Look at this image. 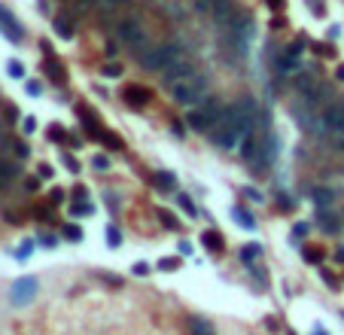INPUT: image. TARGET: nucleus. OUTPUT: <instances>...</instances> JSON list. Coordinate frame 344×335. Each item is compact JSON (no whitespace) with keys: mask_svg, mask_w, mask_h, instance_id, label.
Here are the masks:
<instances>
[{"mask_svg":"<svg viewBox=\"0 0 344 335\" xmlns=\"http://www.w3.org/2000/svg\"><path fill=\"white\" fill-rule=\"evenodd\" d=\"M223 113H226V107H223V101H220V98H204L198 107H192V110H189L186 122H189L195 131H213V128L220 125Z\"/></svg>","mask_w":344,"mask_h":335,"instance_id":"1","label":"nucleus"},{"mask_svg":"<svg viewBox=\"0 0 344 335\" xmlns=\"http://www.w3.org/2000/svg\"><path fill=\"white\" fill-rule=\"evenodd\" d=\"M314 137H341L344 134V101H332L320 110L314 128H311Z\"/></svg>","mask_w":344,"mask_h":335,"instance_id":"2","label":"nucleus"},{"mask_svg":"<svg viewBox=\"0 0 344 335\" xmlns=\"http://www.w3.org/2000/svg\"><path fill=\"white\" fill-rule=\"evenodd\" d=\"M180 58H186V55H183V46L174 43V40L171 43H162V46H149V49L140 52V64L146 70H165V67H171Z\"/></svg>","mask_w":344,"mask_h":335,"instance_id":"3","label":"nucleus"},{"mask_svg":"<svg viewBox=\"0 0 344 335\" xmlns=\"http://www.w3.org/2000/svg\"><path fill=\"white\" fill-rule=\"evenodd\" d=\"M171 92H174V101H177V104H183V107H198V104L207 98V76H204V73H195L192 79L180 82V85L171 88Z\"/></svg>","mask_w":344,"mask_h":335,"instance_id":"4","label":"nucleus"},{"mask_svg":"<svg viewBox=\"0 0 344 335\" xmlns=\"http://www.w3.org/2000/svg\"><path fill=\"white\" fill-rule=\"evenodd\" d=\"M116 37H119L125 46H131V49H149L146 31H143L134 18H122V21L116 24Z\"/></svg>","mask_w":344,"mask_h":335,"instance_id":"5","label":"nucleus"},{"mask_svg":"<svg viewBox=\"0 0 344 335\" xmlns=\"http://www.w3.org/2000/svg\"><path fill=\"white\" fill-rule=\"evenodd\" d=\"M198 70H195V61H189V58H180V61H174L171 67H165L162 70V85H168V88H177L180 82H186V79H192Z\"/></svg>","mask_w":344,"mask_h":335,"instance_id":"6","label":"nucleus"},{"mask_svg":"<svg viewBox=\"0 0 344 335\" xmlns=\"http://www.w3.org/2000/svg\"><path fill=\"white\" fill-rule=\"evenodd\" d=\"M9 293H12V296H9L12 305H27V302H34V296H37V281H34V278H18Z\"/></svg>","mask_w":344,"mask_h":335,"instance_id":"7","label":"nucleus"},{"mask_svg":"<svg viewBox=\"0 0 344 335\" xmlns=\"http://www.w3.org/2000/svg\"><path fill=\"white\" fill-rule=\"evenodd\" d=\"M232 34H235V40L247 43V40L253 37V21H250V15L235 12V15H232Z\"/></svg>","mask_w":344,"mask_h":335,"instance_id":"8","label":"nucleus"},{"mask_svg":"<svg viewBox=\"0 0 344 335\" xmlns=\"http://www.w3.org/2000/svg\"><path fill=\"white\" fill-rule=\"evenodd\" d=\"M0 27H3V34H6V40H12V43H18L21 40V27H18V21L0 6Z\"/></svg>","mask_w":344,"mask_h":335,"instance_id":"9","label":"nucleus"},{"mask_svg":"<svg viewBox=\"0 0 344 335\" xmlns=\"http://www.w3.org/2000/svg\"><path fill=\"white\" fill-rule=\"evenodd\" d=\"M311 198H314V204H317L320 210H326V207L335 204V189H329V186H314V189H311Z\"/></svg>","mask_w":344,"mask_h":335,"instance_id":"10","label":"nucleus"},{"mask_svg":"<svg viewBox=\"0 0 344 335\" xmlns=\"http://www.w3.org/2000/svg\"><path fill=\"white\" fill-rule=\"evenodd\" d=\"M122 98H125V104H131V107H137V110H140L143 104H149V92L140 88V85H128Z\"/></svg>","mask_w":344,"mask_h":335,"instance_id":"11","label":"nucleus"},{"mask_svg":"<svg viewBox=\"0 0 344 335\" xmlns=\"http://www.w3.org/2000/svg\"><path fill=\"white\" fill-rule=\"evenodd\" d=\"M317 223H320V229L326 232V235H335V232H341V220L326 207V210H320L317 214Z\"/></svg>","mask_w":344,"mask_h":335,"instance_id":"12","label":"nucleus"},{"mask_svg":"<svg viewBox=\"0 0 344 335\" xmlns=\"http://www.w3.org/2000/svg\"><path fill=\"white\" fill-rule=\"evenodd\" d=\"M299 64H302V61H299V55H296V52H290V49L277 58V70H280V73H296V70H299Z\"/></svg>","mask_w":344,"mask_h":335,"instance_id":"13","label":"nucleus"},{"mask_svg":"<svg viewBox=\"0 0 344 335\" xmlns=\"http://www.w3.org/2000/svg\"><path fill=\"white\" fill-rule=\"evenodd\" d=\"M15 180V165L9 159H0V189H6Z\"/></svg>","mask_w":344,"mask_h":335,"instance_id":"14","label":"nucleus"},{"mask_svg":"<svg viewBox=\"0 0 344 335\" xmlns=\"http://www.w3.org/2000/svg\"><path fill=\"white\" fill-rule=\"evenodd\" d=\"M256 149H259V146H256V134L250 131V134H247V137L241 140L238 153H241V159H253V156H256Z\"/></svg>","mask_w":344,"mask_h":335,"instance_id":"15","label":"nucleus"},{"mask_svg":"<svg viewBox=\"0 0 344 335\" xmlns=\"http://www.w3.org/2000/svg\"><path fill=\"white\" fill-rule=\"evenodd\" d=\"M189 332L192 335H216L213 332V326H210L204 317H192V320H189Z\"/></svg>","mask_w":344,"mask_h":335,"instance_id":"16","label":"nucleus"},{"mask_svg":"<svg viewBox=\"0 0 344 335\" xmlns=\"http://www.w3.org/2000/svg\"><path fill=\"white\" fill-rule=\"evenodd\" d=\"M52 27H55V34H58L61 40H70V37H73V24H70V21H64V18H55V21H52Z\"/></svg>","mask_w":344,"mask_h":335,"instance_id":"17","label":"nucleus"},{"mask_svg":"<svg viewBox=\"0 0 344 335\" xmlns=\"http://www.w3.org/2000/svg\"><path fill=\"white\" fill-rule=\"evenodd\" d=\"M232 214H235V220H238V223H241L244 229H256V220H253V217H250V214H247L244 207H235Z\"/></svg>","mask_w":344,"mask_h":335,"instance_id":"18","label":"nucleus"},{"mask_svg":"<svg viewBox=\"0 0 344 335\" xmlns=\"http://www.w3.org/2000/svg\"><path fill=\"white\" fill-rule=\"evenodd\" d=\"M101 73H104L107 79H119V76H122V64H119V61H116V64H113V61H107V64L101 67Z\"/></svg>","mask_w":344,"mask_h":335,"instance_id":"19","label":"nucleus"},{"mask_svg":"<svg viewBox=\"0 0 344 335\" xmlns=\"http://www.w3.org/2000/svg\"><path fill=\"white\" fill-rule=\"evenodd\" d=\"M155 183H159L162 189H174V186H177L174 174H168V171H159V174H155Z\"/></svg>","mask_w":344,"mask_h":335,"instance_id":"20","label":"nucleus"},{"mask_svg":"<svg viewBox=\"0 0 344 335\" xmlns=\"http://www.w3.org/2000/svg\"><path fill=\"white\" fill-rule=\"evenodd\" d=\"M204 244H207V250H223V238L216 232H204Z\"/></svg>","mask_w":344,"mask_h":335,"instance_id":"21","label":"nucleus"},{"mask_svg":"<svg viewBox=\"0 0 344 335\" xmlns=\"http://www.w3.org/2000/svg\"><path fill=\"white\" fill-rule=\"evenodd\" d=\"M259 253H262V247H259V244H247V247L241 250V259H244V262H253Z\"/></svg>","mask_w":344,"mask_h":335,"instance_id":"22","label":"nucleus"},{"mask_svg":"<svg viewBox=\"0 0 344 335\" xmlns=\"http://www.w3.org/2000/svg\"><path fill=\"white\" fill-rule=\"evenodd\" d=\"M180 207H183L189 217H198V207H195V201H192L189 195H180Z\"/></svg>","mask_w":344,"mask_h":335,"instance_id":"23","label":"nucleus"},{"mask_svg":"<svg viewBox=\"0 0 344 335\" xmlns=\"http://www.w3.org/2000/svg\"><path fill=\"white\" fill-rule=\"evenodd\" d=\"M6 73H9L12 79H21V76H24V67H21L18 61H9V64H6Z\"/></svg>","mask_w":344,"mask_h":335,"instance_id":"24","label":"nucleus"},{"mask_svg":"<svg viewBox=\"0 0 344 335\" xmlns=\"http://www.w3.org/2000/svg\"><path fill=\"white\" fill-rule=\"evenodd\" d=\"M46 70H49V76H52V79H58V82H64V73H61V67H58V61H46Z\"/></svg>","mask_w":344,"mask_h":335,"instance_id":"25","label":"nucleus"},{"mask_svg":"<svg viewBox=\"0 0 344 335\" xmlns=\"http://www.w3.org/2000/svg\"><path fill=\"white\" fill-rule=\"evenodd\" d=\"M91 210H95V207H91L88 201H79V204H73V214H76V217H88Z\"/></svg>","mask_w":344,"mask_h":335,"instance_id":"26","label":"nucleus"},{"mask_svg":"<svg viewBox=\"0 0 344 335\" xmlns=\"http://www.w3.org/2000/svg\"><path fill=\"white\" fill-rule=\"evenodd\" d=\"M64 235H67L70 241H82V229H79V226H67V229H64Z\"/></svg>","mask_w":344,"mask_h":335,"instance_id":"27","label":"nucleus"},{"mask_svg":"<svg viewBox=\"0 0 344 335\" xmlns=\"http://www.w3.org/2000/svg\"><path fill=\"white\" fill-rule=\"evenodd\" d=\"M159 268H162V271H174V268H180V259H162Z\"/></svg>","mask_w":344,"mask_h":335,"instance_id":"28","label":"nucleus"},{"mask_svg":"<svg viewBox=\"0 0 344 335\" xmlns=\"http://www.w3.org/2000/svg\"><path fill=\"white\" fill-rule=\"evenodd\" d=\"M91 165H95V168H101V171H107V168H110V159H107V156H95V159H91Z\"/></svg>","mask_w":344,"mask_h":335,"instance_id":"29","label":"nucleus"},{"mask_svg":"<svg viewBox=\"0 0 344 335\" xmlns=\"http://www.w3.org/2000/svg\"><path fill=\"white\" fill-rule=\"evenodd\" d=\"M107 241H110L113 247H119V241H122V235H119L116 229H107Z\"/></svg>","mask_w":344,"mask_h":335,"instance_id":"30","label":"nucleus"},{"mask_svg":"<svg viewBox=\"0 0 344 335\" xmlns=\"http://www.w3.org/2000/svg\"><path fill=\"white\" fill-rule=\"evenodd\" d=\"M30 250H34V244H30V241H24V244H21V250H18L15 256H18V259H27V256H30Z\"/></svg>","mask_w":344,"mask_h":335,"instance_id":"31","label":"nucleus"},{"mask_svg":"<svg viewBox=\"0 0 344 335\" xmlns=\"http://www.w3.org/2000/svg\"><path fill=\"white\" fill-rule=\"evenodd\" d=\"M27 95H30V98H40V95H43L40 82H27Z\"/></svg>","mask_w":344,"mask_h":335,"instance_id":"32","label":"nucleus"},{"mask_svg":"<svg viewBox=\"0 0 344 335\" xmlns=\"http://www.w3.org/2000/svg\"><path fill=\"white\" fill-rule=\"evenodd\" d=\"M21 128H24V134H34V131H37V122H34L30 116H27V119L21 122Z\"/></svg>","mask_w":344,"mask_h":335,"instance_id":"33","label":"nucleus"},{"mask_svg":"<svg viewBox=\"0 0 344 335\" xmlns=\"http://www.w3.org/2000/svg\"><path fill=\"white\" fill-rule=\"evenodd\" d=\"M162 223H165L168 229H177V220H174V214H165V210H162Z\"/></svg>","mask_w":344,"mask_h":335,"instance_id":"34","label":"nucleus"},{"mask_svg":"<svg viewBox=\"0 0 344 335\" xmlns=\"http://www.w3.org/2000/svg\"><path fill=\"white\" fill-rule=\"evenodd\" d=\"M64 165H67V168H70V171H73V174H76V171H79V162H76V159H73V156H64Z\"/></svg>","mask_w":344,"mask_h":335,"instance_id":"35","label":"nucleus"},{"mask_svg":"<svg viewBox=\"0 0 344 335\" xmlns=\"http://www.w3.org/2000/svg\"><path fill=\"white\" fill-rule=\"evenodd\" d=\"M177 250H180V256H189V253H192V244H189V241H180Z\"/></svg>","mask_w":344,"mask_h":335,"instance_id":"36","label":"nucleus"},{"mask_svg":"<svg viewBox=\"0 0 344 335\" xmlns=\"http://www.w3.org/2000/svg\"><path fill=\"white\" fill-rule=\"evenodd\" d=\"M293 235H296V238H302V235H308V226H305V223H299V226L293 229Z\"/></svg>","mask_w":344,"mask_h":335,"instance_id":"37","label":"nucleus"},{"mask_svg":"<svg viewBox=\"0 0 344 335\" xmlns=\"http://www.w3.org/2000/svg\"><path fill=\"white\" fill-rule=\"evenodd\" d=\"M305 259H308V262H320V253H317V250H305Z\"/></svg>","mask_w":344,"mask_h":335,"instance_id":"38","label":"nucleus"},{"mask_svg":"<svg viewBox=\"0 0 344 335\" xmlns=\"http://www.w3.org/2000/svg\"><path fill=\"white\" fill-rule=\"evenodd\" d=\"M134 275H149V265H146V262H137V265H134Z\"/></svg>","mask_w":344,"mask_h":335,"instance_id":"39","label":"nucleus"},{"mask_svg":"<svg viewBox=\"0 0 344 335\" xmlns=\"http://www.w3.org/2000/svg\"><path fill=\"white\" fill-rule=\"evenodd\" d=\"M15 153H18V156H21V159H24V156H27V153H30V149H27V143H15Z\"/></svg>","mask_w":344,"mask_h":335,"instance_id":"40","label":"nucleus"},{"mask_svg":"<svg viewBox=\"0 0 344 335\" xmlns=\"http://www.w3.org/2000/svg\"><path fill=\"white\" fill-rule=\"evenodd\" d=\"M40 177H46V180H49V177H52V168H49V165H40Z\"/></svg>","mask_w":344,"mask_h":335,"instance_id":"41","label":"nucleus"},{"mask_svg":"<svg viewBox=\"0 0 344 335\" xmlns=\"http://www.w3.org/2000/svg\"><path fill=\"white\" fill-rule=\"evenodd\" d=\"M61 137H64V131H61V128L55 125V128H52V140H61Z\"/></svg>","mask_w":344,"mask_h":335,"instance_id":"42","label":"nucleus"},{"mask_svg":"<svg viewBox=\"0 0 344 335\" xmlns=\"http://www.w3.org/2000/svg\"><path fill=\"white\" fill-rule=\"evenodd\" d=\"M268 3H271L274 9H280V6H284V0H268Z\"/></svg>","mask_w":344,"mask_h":335,"instance_id":"43","label":"nucleus"},{"mask_svg":"<svg viewBox=\"0 0 344 335\" xmlns=\"http://www.w3.org/2000/svg\"><path fill=\"white\" fill-rule=\"evenodd\" d=\"M335 259H338V262H344V250H335Z\"/></svg>","mask_w":344,"mask_h":335,"instance_id":"44","label":"nucleus"},{"mask_svg":"<svg viewBox=\"0 0 344 335\" xmlns=\"http://www.w3.org/2000/svg\"><path fill=\"white\" fill-rule=\"evenodd\" d=\"M110 3H125V0H110Z\"/></svg>","mask_w":344,"mask_h":335,"instance_id":"45","label":"nucleus"},{"mask_svg":"<svg viewBox=\"0 0 344 335\" xmlns=\"http://www.w3.org/2000/svg\"><path fill=\"white\" fill-rule=\"evenodd\" d=\"M317 335H326V332H317Z\"/></svg>","mask_w":344,"mask_h":335,"instance_id":"46","label":"nucleus"},{"mask_svg":"<svg viewBox=\"0 0 344 335\" xmlns=\"http://www.w3.org/2000/svg\"><path fill=\"white\" fill-rule=\"evenodd\" d=\"M85 3H88V0H85Z\"/></svg>","mask_w":344,"mask_h":335,"instance_id":"47","label":"nucleus"}]
</instances>
